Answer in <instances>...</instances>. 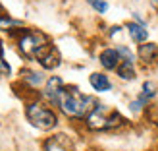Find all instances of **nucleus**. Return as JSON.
<instances>
[{
    "label": "nucleus",
    "instance_id": "obj_7",
    "mask_svg": "<svg viewBox=\"0 0 158 151\" xmlns=\"http://www.w3.org/2000/svg\"><path fill=\"white\" fill-rule=\"evenodd\" d=\"M98 60L104 70H118V66L122 64V56L118 52V49H104L100 52Z\"/></svg>",
    "mask_w": 158,
    "mask_h": 151
},
{
    "label": "nucleus",
    "instance_id": "obj_20",
    "mask_svg": "<svg viewBox=\"0 0 158 151\" xmlns=\"http://www.w3.org/2000/svg\"><path fill=\"white\" fill-rule=\"evenodd\" d=\"M151 4H152V6H156V8H158V0H151Z\"/></svg>",
    "mask_w": 158,
    "mask_h": 151
},
{
    "label": "nucleus",
    "instance_id": "obj_12",
    "mask_svg": "<svg viewBox=\"0 0 158 151\" xmlns=\"http://www.w3.org/2000/svg\"><path fill=\"white\" fill-rule=\"evenodd\" d=\"M118 76H120L122 79H125V82H131V79L137 78V72H135V66H133V62L129 60H122V64L118 66Z\"/></svg>",
    "mask_w": 158,
    "mask_h": 151
},
{
    "label": "nucleus",
    "instance_id": "obj_5",
    "mask_svg": "<svg viewBox=\"0 0 158 151\" xmlns=\"http://www.w3.org/2000/svg\"><path fill=\"white\" fill-rule=\"evenodd\" d=\"M64 91V83L58 76H52L50 79H46L44 83V89H43V97L50 103V105H56L58 107V101H60V95Z\"/></svg>",
    "mask_w": 158,
    "mask_h": 151
},
{
    "label": "nucleus",
    "instance_id": "obj_11",
    "mask_svg": "<svg viewBox=\"0 0 158 151\" xmlns=\"http://www.w3.org/2000/svg\"><path fill=\"white\" fill-rule=\"evenodd\" d=\"M39 62H41V66H43L44 70H54V68L60 66V52H58L56 49H50Z\"/></svg>",
    "mask_w": 158,
    "mask_h": 151
},
{
    "label": "nucleus",
    "instance_id": "obj_13",
    "mask_svg": "<svg viewBox=\"0 0 158 151\" xmlns=\"http://www.w3.org/2000/svg\"><path fill=\"white\" fill-rule=\"evenodd\" d=\"M23 82H27L31 87H41L44 83V76L41 72H33V70H27L23 72Z\"/></svg>",
    "mask_w": 158,
    "mask_h": 151
},
{
    "label": "nucleus",
    "instance_id": "obj_15",
    "mask_svg": "<svg viewBox=\"0 0 158 151\" xmlns=\"http://www.w3.org/2000/svg\"><path fill=\"white\" fill-rule=\"evenodd\" d=\"M87 2H89L98 14H104L108 10V2H104V0H87Z\"/></svg>",
    "mask_w": 158,
    "mask_h": 151
},
{
    "label": "nucleus",
    "instance_id": "obj_8",
    "mask_svg": "<svg viewBox=\"0 0 158 151\" xmlns=\"http://www.w3.org/2000/svg\"><path fill=\"white\" fill-rule=\"evenodd\" d=\"M139 58L145 62V64H151V62H156L158 60V45L156 43H141L139 45Z\"/></svg>",
    "mask_w": 158,
    "mask_h": 151
},
{
    "label": "nucleus",
    "instance_id": "obj_19",
    "mask_svg": "<svg viewBox=\"0 0 158 151\" xmlns=\"http://www.w3.org/2000/svg\"><path fill=\"white\" fill-rule=\"evenodd\" d=\"M120 29H122L120 25H114V27H112V31H110V33H112V35H114V33H120Z\"/></svg>",
    "mask_w": 158,
    "mask_h": 151
},
{
    "label": "nucleus",
    "instance_id": "obj_1",
    "mask_svg": "<svg viewBox=\"0 0 158 151\" xmlns=\"http://www.w3.org/2000/svg\"><path fill=\"white\" fill-rule=\"evenodd\" d=\"M98 103L89 95H83L77 87H64L58 107L69 118H87Z\"/></svg>",
    "mask_w": 158,
    "mask_h": 151
},
{
    "label": "nucleus",
    "instance_id": "obj_17",
    "mask_svg": "<svg viewBox=\"0 0 158 151\" xmlns=\"http://www.w3.org/2000/svg\"><path fill=\"white\" fill-rule=\"evenodd\" d=\"M0 74H10V66L4 62V56H2V47H0Z\"/></svg>",
    "mask_w": 158,
    "mask_h": 151
},
{
    "label": "nucleus",
    "instance_id": "obj_16",
    "mask_svg": "<svg viewBox=\"0 0 158 151\" xmlns=\"http://www.w3.org/2000/svg\"><path fill=\"white\" fill-rule=\"evenodd\" d=\"M118 52H120V56H122V60H129V62H133V52L127 49V47H123V45H120L118 47Z\"/></svg>",
    "mask_w": 158,
    "mask_h": 151
},
{
    "label": "nucleus",
    "instance_id": "obj_2",
    "mask_svg": "<svg viewBox=\"0 0 158 151\" xmlns=\"http://www.w3.org/2000/svg\"><path fill=\"white\" fill-rule=\"evenodd\" d=\"M18 47L23 56L27 58H35V60H41L46 52H48L52 47L48 43V37L41 31H25L19 41H18Z\"/></svg>",
    "mask_w": 158,
    "mask_h": 151
},
{
    "label": "nucleus",
    "instance_id": "obj_18",
    "mask_svg": "<svg viewBox=\"0 0 158 151\" xmlns=\"http://www.w3.org/2000/svg\"><path fill=\"white\" fill-rule=\"evenodd\" d=\"M19 25L21 23L14 20H0V27H19Z\"/></svg>",
    "mask_w": 158,
    "mask_h": 151
},
{
    "label": "nucleus",
    "instance_id": "obj_10",
    "mask_svg": "<svg viewBox=\"0 0 158 151\" xmlns=\"http://www.w3.org/2000/svg\"><path fill=\"white\" fill-rule=\"evenodd\" d=\"M127 31H129V37L133 39L135 43H145L148 39V31L147 25H141V23H127Z\"/></svg>",
    "mask_w": 158,
    "mask_h": 151
},
{
    "label": "nucleus",
    "instance_id": "obj_3",
    "mask_svg": "<svg viewBox=\"0 0 158 151\" xmlns=\"http://www.w3.org/2000/svg\"><path fill=\"white\" fill-rule=\"evenodd\" d=\"M85 122L91 130H112V128H118L123 122V116L118 110H112L110 107L98 103L93 109V113L85 118Z\"/></svg>",
    "mask_w": 158,
    "mask_h": 151
},
{
    "label": "nucleus",
    "instance_id": "obj_9",
    "mask_svg": "<svg viewBox=\"0 0 158 151\" xmlns=\"http://www.w3.org/2000/svg\"><path fill=\"white\" fill-rule=\"evenodd\" d=\"M89 83H91V87H93V89H94V91H98V93H104V91H110V89H112V83H110L108 76L100 74V72H94V74H91V78H89Z\"/></svg>",
    "mask_w": 158,
    "mask_h": 151
},
{
    "label": "nucleus",
    "instance_id": "obj_14",
    "mask_svg": "<svg viewBox=\"0 0 158 151\" xmlns=\"http://www.w3.org/2000/svg\"><path fill=\"white\" fill-rule=\"evenodd\" d=\"M139 97L145 99L147 103L151 101V99H154V97H156V85H154L152 82H145V83H143V91H141Z\"/></svg>",
    "mask_w": 158,
    "mask_h": 151
},
{
    "label": "nucleus",
    "instance_id": "obj_6",
    "mask_svg": "<svg viewBox=\"0 0 158 151\" xmlns=\"http://www.w3.org/2000/svg\"><path fill=\"white\" fill-rule=\"evenodd\" d=\"M44 151H73V141L66 134H56L44 141Z\"/></svg>",
    "mask_w": 158,
    "mask_h": 151
},
{
    "label": "nucleus",
    "instance_id": "obj_4",
    "mask_svg": "<svg viewBox=\"0 0 158 151\" xmlns=\"http://www.w3.org/2000/svg\"><path fill=\"white\" fill-rule=\"evenodd\" d=\"M25 114H27V120L35 126V128L43 130V132H48L52 128H56L58 124V116L54 110H50L46 105L43 103H31L25 109Z\"/></svg>",
    "mask_w": 158,
    "mask_h": 151
}]
</instances>
